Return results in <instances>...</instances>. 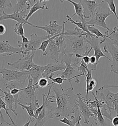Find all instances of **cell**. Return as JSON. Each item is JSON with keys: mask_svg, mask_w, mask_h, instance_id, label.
Returning a JSON list of instances; mask_svg holds the SVG:
<instances>
[{"mask_svg": "<svg viewBox=\"0 0 118 126\" xmlns=\"http://www.w3.org/2000/svg\"><path fill=\"white\" fill-rule=\"evenodd\" d=\"M35 54V52H31L27 56H22L15 62L7 63V65L19 71H28L36 65L33 61Z\"/></svg>", "mask_w": 118, "mask_h": 126, "instance_id": "obj_8", "label": "cell"}, {"mask_svg": "<svg viewBox=\"0 0 118 126\" xmlns=\"http://www.w3.org/2000/svg\"><path fill=\"white\" fill-rule=\"evenodd\" d=\"M44 66L45 70L42 74V78H47L50 74L54 73L55 72L64 71L66 69V65L63 63L57 64L48 63Z\"/></svg>", "mask_w": 118, "mask_h": 126, "instance_id": "obj_19", "label": "cell"}, {"mask_svg": "<svg viewBox=\"0 0 118 126\" xmlns=\"http://www.w3.org/2000/svg\"><path fill=\"white\" fill-rule=\"evenodd\" d=\"M37 85L41 88H44L47 86L51 85L53 83H49L48 79L47 78H41L37 82Z\"/></svg>", "mask_w": 118, "mask_h": 126, "instance_id": "obj_39", "label": "cell"}, {"mask_svg": "<svg viewBox=\"0 0 118 126\" xmlns=\"http://www.w3.org/2000/svg\"><path fill=\"white\" fill-rule=\"evenodd\" d=\"M64 1H66L71 3L74 6V10H75V13L72 15L71 18H73L75 15H77L78 17L80 18V20L82 21H85V18H84V10L82 5L81 4L80 1H79V2H76L74 1V0H66Z\"/></svg>", "mask_w": 118, "mask_h": 126, "instance_id": "obj_24", "label": "cell"}, {"mask_svg": "<svg viewBox=\"0 0 118 126\" xmlns=\"http://www.w3.org/2000/svg\"><path fill=\"white\" fill-rule=\"evenodd\" d=\"M88 34L86 33L82 30L76 27L74 30L66 29L64 35L65 36H86Z\"/></svg>", "mask_w": 118, "mask_h": 126, "instance_id": "obj_30", "label": "cell"}, {"mask_svg": "<svg viewBox=\"0 0 118 126\" xmlns=\"http://www.w3.org/2000/svg\"><path fill=\"white\" fill-rule=\"evenodd\" d=\"M55 38L49 42L46 50L43 53V56H49L50 58L54 60L56 63H58L60 52L58 46L55 44Z\"/></svg>", "mask_w": 118, "mask_h": 126, "instance_id": "obj_18", "label": "cell"}, {"mask_svg": "<svg viewBox=\"0 0 118 126\" xmlns=\"http://www.w3.org/2000/svg\"><path fill=\"white\" fill-rule=\"evenodd\" d=\"M34 119L33 120H31V119H28L27 122H26L25 124L23 126H29L30 124L34 121Z\"/></svg>", "mask_w": 118, "mask_h": 126, "instance_id": "obj_45", "label": "cell"}, {"mask_svg": "<svg viewBox=\"0 0 118 126\" xmlns=\"http://www.w3.org/2000/svg\"><path fill=\"white\" fill-rule=\"evenodd\" d=\"M51 92L55 93V96H49L51 100L55 98L56 101H51V103H56L57 107L54 109V115L57 118L60 117L68 118L79 109L77 104V97L74 92V87H71L62 91L54 85Z\"/></svg>", "mask_w": 118, "mask_h": 126, "instance_id": "obj_1", "label": "cell"}, {"mask_svg": "<svg viewBox=\"0 0 118 126\" xmlns=\"http://www.w3.org/2000/svg\"><path fill=\"white\" fill-rule=\"evenodd\" d=\"M113 30H114V31H115V32H117L118 33V25L117 26H115L114 28L112 29Z\"/></svg>", "mask_w": 118, "mask_h": 126, "instance_id": "obj_47", "label": "cell"}, {"mask_svg": "<svg viewBox=\"0 0 118 126\" xmlns=\"http://www.w3.org/2000/svg\"><path fill=\"white\" fill-rule=\"evenodd\" d=\"M5 53H11L9 54L4 55L2 56H10L15 54H20V50L19 48H15L11 46L8 43V41H0V55Z\"/></svg>", "mask_w": 118, "mask_h": 126, "instance_id": "obj_20", "label": "cell"}, {"mask_svg": "<svg viewBox=\"0 0 118 126\" xmlns=\"http://www.w3.org/2000/svg\"><path fill=\"white\" fill-rule=\"evenodd\" d=\"M59 35H56L55 36H53L52 37H50L48 39L45 40V41H43L42 43V44L41 45L40 47H39V48L38 49V50H41L43 53H44V51L46 50V49L47 48L48 45L49 44V42L51 41L52 40H53V39H54L57 36H58Z\"/></svg>", "mask_w": 118, "mask_h": 126, "instance_id": "obj_38", "label": "cell"}, {"mask_svg": "<svg viewBox=\"0 0 118 126\" xmlns=\"http://www.w3.org/2000/svg\"><path fill=\"white\" fill-rule=\"evenodd\" d=\"M5 124V123L1 122V123H0V126H7V125H6Z\"/></svg>", "mask_w": 118, "mask_h": 126, "instance_id": "obj_49", "label": "cell"}, {"mask_svg": "<svg viewBox=\"0 0 118 126\" xmlns=\"http://www.w3.org/2000/svg\"><path fill=\"white\" fill-rule=\"evenodd\" d=\"M77 102L79 108L80 109L81 114L84 118V123L88 124L89 122L90 117L94 118V115L92 112L90 111L88 106L82 100V96L81 93L77 94Z\"/></svg>", "mask_w": 118, "mask_h": 126, "instance_id": "obj_17", "label": "cell"}, {"mask_svg": "<svg viewBox=\"0 0 118 126\" xmlns=\"http://www.w3.org/2000/svg\"><path fill=\"white\" fill-rule=\"evenodd\" d=\"M26 12L27 11L16 12H14V13L12 14H7L3 11L0 16V22L4 20L10 19L17 21L18 23L23 24L24 25L25 24H28L30 26L31 23L28 21H26L25 19L26 17L28 15V13Z\"/></svg>", "mask_w": 118, "mask_h": 126, "instance_id": "obj_13", "label": "cell"}, {"mask_svg": "<svg viewBox=\"0 0 118 126\" xmlns=\"http://www.w3.org/2000/svg\"><path fill=\"white\" fill-rule=\"evenodd\" d=\"M22 90V88L21 89H16V88H15V89L12 90L10 92V93H11V94H12L13 96H15V95H17L19 94V93H20Z\"/></svg>", "mask_w": 118, "mask_h": 126, "instance_id": "obj_41", "label": "cell"}, {"mask_svg": "<svg viewBox=\"0 0 118 126\" xmlns=\"http://www.w3.org/2000/svg\"><path fill=\"white\" fill-rule=\"evenodd\" d=\"M112 15L114 14L111 11L108 4L103 0L98 5L90 19L86 21V24L89 26H99L107 29V31L111 32L112 30L107 27L106 19L109 16Z\"/></svg>", "mask_w": 118, "mask_h": 126, "instance_id": "obj_4", "label": "cell"}, {"mask_svg": "<svg viewBox=\"0 0 118 126\" xmlns=\"http://www.w3.org/2000/svg\"><path fill=\"white\" fill-rule=\"evenodd\" d=\"M111 72H113V73H114V74H116L118 75V72H116V71H115L114 70H112V69L111 70Z\"/></svg>", "mask_w": 118, "mask_h": 126, "instance_id": "obj_48", "label": "cell"}, {"mask_svg": "<svg viewBox=\"0 0 118 126\" xmlns=\"http://www.w3.org/2000/svg\"><path fill=\"white\" fill-rule=\"evenodd\" d=\"M80 121H78L77 122V123L76 124V125H75V126H81V123H80ZM94 126V122H92V123H91V124L90 125V126Z\"/></svg>", "mask_w": 118, "mask_h": 126, "instance_id": "obj_46", "label": "cell"}, {"mask_svg": "<svg viewBox=\"0 0 118 126\" xmlns=\"http://www.w3.org/2000/svg\"><path fill=\"white\" fill-rule=\"evenodd\" d=\"M0 12H1V13H2V12L1 11V10H0ZM1 15V13H0V15Z\"/></svg>", "mask_w": 118, "mask_h": 126, "instance_id": "obj_50", "label": "cell"}, {"mask_svg": "<svg viewBox=\"0 0 118 126\" xmlns=\"http://www.w3.org/2000/svg\"><path fill=\"white\" fill-rule=\"evenodd\" d=\"M30 26L34 28L44 30L47 33V35L51 37L59 35L62 32L63 25H59L56 20L50 21L48 25L44 26H38L34 25L32 24H31Z\"/></svg>", "mask_w": 118, "mask_h": 126, "instance_id": "obj_11", "label": "cell"}, {"mask_svg": "<svg viewBox=\"0 0 118 126\" xmlns=\"http://www.w3.org/2000/svg\"><path fill=\"white\" fill-rule=\"evenodd\" d=\"M4 85L7 90V92H10L14 89H21L23 88V84L22 82L17 81L3 82Z\"/></svg>", "mask_w": 118, "mask_h": 126, "instance_id": "obj_29", "label": "cell"}, {"mask_svg": "<svg viewBox=\"0 0 118 126\" xmlns=\"http://www.w3.org/2000/svg\"><path fill=\"white\" fill-rule=\"evenodd\" d=\"M28 85L27 86L22 88V90L19 93L18 103L29 105L30 104L38 102L37 96L39 86L37 83L33 84L32 79L30 76L28 77Z\"/></svg>", "mask_w": 118, "mask_h": 126, "instance_id": "obj_5", "label": "cell"}, {"mask_svg": "<svg viewBox=\"0 0 118 126\" xmlns=\"http://www.w3.org/2000/svg\"><path fill=\"white\" fill-rule=\"evenodd\" d=\"M85 37L87 42L89 45H90V47H92V49L94 51V54L93 56H95L96 58L98 63H100V59L102 57L106 58L110 62H112V60L106 56L102 51L98 44V38L95 35L91 36L88 34L85 36Z\"/></svg>", "mask_w": 118, "mask_h": 126, "instance_id": "obj_10", "label": "cell"}, {"mask_svg": "<svg viewBox=\"0 0 118 126\" xmlns=\"http://www.w3.org/2000/svg\"><path fill=\"white\" fill-rule=\"evenodd\" d=\"M45 70V66L36 65L28 71V74L32 79L33 84H36L42 78Z\"/></svg>", "mask_w": 118, "mask_h": 126, "instance_id": "obj_21", "label": "cell"}, {"mask_svg": "<svg viewBox=\"0 0 118 126\" xmlns=\"http://www.w3.org/2000/svg\"><path fill=\"white\" fill-rule=\"evenodd\" d=\"M98 104L99 106L102 114L103 116L105 117L107 119H109L110 122L112 121L113 118L112 117V115L109 114V113L108 112V109L107 108L106 104L103 102V101L101 100H98Z\"/></svg>", "mask_w": 118, "mask_h": 126, "instance_id": "obj_32", "label": "cell"}, {"mask_svg": "<svg viewBox=\"0 0 118 126\" xmlns=\"http://www.w3.org/2000/svg\"><path fill=\"white\" fill-rule=\"evenodd\" d=\"M4 96L0 94V120L1 122L5 123L8 125L17 126L9 113V110L7 108V105L2 100Z\"/></svg>", "mask_w": 118, "mask_h": 126, "instance_id": "obj_15", "label": "cell"}, {"mask_svg": "<svg viewBox=\"0 0 118 126\" xmlns=\"http://www.w3.org/2000/svg\"><path fill=\"white\" fill-rule=\"evenodd\" d=\"M0 92L3 93L4 94L3 98L5 101V103L6 104L7 106L9 109L14 113L15 116H17L18 113L16 111H15L13 109L14 105H15V98L14 96L11 94L10 92L3 91L1 88H0Z\"/></svg>", "mask_w": 118, "mask_h": 126, "instance_id": "obj_23", "label": "cell"}, {"mask_svg": "<svg viewBox=\"0 0 118 126\" xmlns=\"http://www.w3.org/2000/svg\"><path fill=\"white\" fill-rule=\"evenodd\" d=\"M66 18L67 19V21H70V22L72 24L75 25L76 26H77L78 28H79V29H80L82 30L83 32H86V33L88 34L89 35H91L93 36L94 35L90 33L88 30V26L89 25H87L86 24V21H82L80 19L79 20H77L76 21H74L73 20L72 18H71V17H70L69 15H66Z\"/></svg>", "mask_w": 118, "mask_h": 126, "instance_id": "obj_27", "label": "cell"}, {"mask_svg": "<svg viewBox=\"0 0 118 126\" xmlns=\"http://www.w3.org/2000/svg\"><path fill=\"white\" fill-rule=\"evenodd\" d=\"M51 37L48 35H43L38 36L37 34H32L30 35V40L28 43V48L26 50L27 55H29L31 52H35L40 47L43 41Z\"/></svg>", "mask_w": 118, "mask_h": 126, "instance_id": "obj_12", "label": "cell"}, {"mask_svg": "<svg viewBox=\"0 0 118 126\" xmlns=\"http://www.w3.org/2000/svg\"><path fill=\"white\" fill-rule=\"evenodd\" d=\"M46 1L45 0H36L35 3L32 5L30 9L28 15L26 17L25 19L26 21H28L30 18L33 15L34 13L40 9H46L48 10V8L46 4Z\"/></svg>", "mask_w": 118, "mask_h": 126, "instance_id": "obj_22", "label": "cell"}, {"mask_svg": "<svg viewBox=\"0 0 118 126\" xmlns=\"http://www.w3.org/2000/svg\"><path fill=\"white\" fill-rule=\"evenodd\" d=\"M24 24L21 23H16L15 25L14 32L18 36H22L25 34Z\"/></svg>", "mask_w": 118, "mask_h": 126, "instance_id": "obj_35", "label": "cell"}, {"mask_svg": "<svg viewBox=\"0 0 118 126\" xmlns=\"http://www.w3.org/2000/svg\"><path fill=\"white\" fill-rule=\"evenodd\" d=\"M92 95L95 98V100H96L97 103V120L99 122L100 124V126H107V124L105 122V120L104 118L103 115L102 114L100 108L98 104V99L96 98L95 94L94 93L92 92Z\"/></svg>", "mask_w": 118, "mask_h": 126, "instance_id": "obj_31", "label": "cell"}, {"mask_svg": "<svg viewBox=\"0 0 118 126\" xmlns=\"http://www.w3.org/2000/svg\"><path fill=\"white\" fill-rule=\"evenodd\" d=\"M72 54H66L65 55L60 54L59 62L64 63L66 65V69L61 73L58 74V76L62 79H68L72 80L76 79V83H80L78 77L83 76V74H79L77 70V67L78 66L79 59L76 57Z\"/></svg>", "mask_w": 118, "mask_h": 126, "instance_id": "obj_2", "label": "cell"}, {"mask_svg": "<svg viewBox=\"0 0 118 126\" xmlns=\"http://www.w3.org/2000/svg\"><path fill=\"white\" fill-rule=\"evenodd\" d=\"M22 37V43H24V44H26V43H27L29 42V40L28 39V38L27 37H26L25 36V35H23L21 36Z\"/></svg>", "mask_w": 118, "mask_h": 126, "instance_id": "obj_44", "label": "cell"}, {"mask_svg": "<svg viewBox=\"0 0 118 126\" xmlns=\"http://www.w3.org/2000/svg\"><path fill=\"white\" fill-rule=\"evenodd\" d=\"M0 74L3 82L17 81L25 83L29 76L28 71L10 70L3 67H0Z\"/></svg>", "mask_w": 118, "mask_h": 126, "instance_id": "obj_7", "label": "cell"}, {"mask_svg": "<svg viewBox=\"0 0 118 126\" xmlns=\"http://www.w3.org/2000/svg\"><path fill=\"white\" fill-rule=\"evenodd\" d=\"M66 42V54H72L74 56L79 54L83 56H88L92 50V48H88V43L85 36H65Z\"/></svg>", "mask_w": 118, "mask_h": 126, "instance_id": "obj_3", "label": "cell"}, {"mask_svg": "<svg viewBox=\"0 0 118 126\" xmlns=\"http://www.w3.org/2000/svg\"><path fill=\"white\" fill-rule=\"evenodd\" d=\"M79 1L83 8L84 18L85 19H90L94 15L99 3L96 2V0H83Z\"/></svg>", "mask_w": 118, "mask_h": 126, "instance_id": "obj_16", "label": "cell"}, {"mask_svg": "<svg viewBox=\"0 0 118 126\" xmlns=\"http://www.w3.org/2000/svg\"><path fill=\"white\" fill-rule=\"evenodd\" d=\"M17 3L14 6L13 8V12H21L27 11L31 8V5L32 3H28L31 0H17Z\"/></svg>", "mask_w": 118, "mask_h": 126, "instance_id": "obj_25", "label": "cell"}, {"mask_svg": "<svg viewBox=\"0 0 118 126\" xmlns=\"http://www.w3.org/2000/svg\"><path fill=\"white\" fill-rule=\"evenodd\" d=\"M45 126V125H44V126Z\"/></svg>", "mask_w": 118, "mask_h": 126, "instance_id": "obj_52", "label": "cell"}, {"mask_svg": "<svg viewBox=\"0 0 118 126\" xmlns=\"http://www.w3.org/2000/svg\"><path fill=\"white\" fill-rule=\"evenodd\" d=\"M103 47L104 51L110 54L112 64L111 65L112 70L118 72V48L114 45L108 42H105Z\"/></svg>", "mask_w": 118, "mask_h": 126, "instance_id": "obj_14", "label": "cell"}, {"mask_svg": "<svg viewBox=\"0 0 118 126\" xmlns=\"http://www.w3.org/2000/svg\"><path fill=\"white\" fill-rule=\"evenodd\" d=\"M98 126H100V125H98Z\"/></svg>", "mask_w": 118, "mask_h": 126, "instance_id": "obj_51", "label": "cell"}, {"mask_svg": "<svg viewBox=\"0 0 118 126\" xmlns=\"http://www.w3.org/2000/svg\"><path fill=\"white\" fill-rule=\"evenodd\" d=\"M108 37L107 38L105 42L111 43L118 48V33L114 30H112L110 33L108 34Z\"/></svg>", "mask_w": 118, "mask_h": 126, "instance_id": "obj_33", "label": "cell"}, {"mask_svg": "<svg viewBox=\"0 0 118 126\" xmlns=\"http://www.w3.org/2000/svg\"><path fill=\"white\" fill-rule=\"evenodd\" d=\"M104 1L108 4V7L109 8L111 11L114 14V15H115L118 20V16L116 12V8L114 3V0H105Z\"/></svg>", "mask_w": 118, "mask_h": 126, "instance_id": "obj_36", "label": "cell"}, {"mask_svg": "<svg viewBox=\"0 0 118 126\" xmlns=\"http://www.w3.org/2000/svg\"><path fill=\"white\" fill-rule=\"evenodd\" d=\"M11 0H0V9L3 11L4 9L6 8H11L13 7Z\"/></svg>", "mask_w": 118, "mask_h": 126, "instance_id": "obj_37", "label": "cell"}, {"mask_svg": "<svg viewBox=\"0 0 118 126\" xmlns=\"http://www.w3.org/2000/svg\"><path fill=\"white\" fill-rule=\"evenodd\" d=\"M54 85L55 84H53L49 86V89L47 95L46 94H42L43 102L44 103V107L36 119L35 124L37 126H43L49 119L53 118L54 109L55 107L52 106L50 105V104L51 103V100H49L48 97L50 93H51V90Z\"/></svg>", "mask_w": 118, "mask_h": 126, "instance_id": "obj_6", "label": "cell"}, {"mask_svg": "<svg viewBox=\"0 0 118 126\" xmlns=\"http://www.w3.org/2000/svg\"><path fill=\"white\" fill-rule=\"evenodd\" d=\"M112 122L113 125L114 126H118V116H115L114 118H113L112 121L111 122Z\"/></svg>", "mask_w": 118, "mask_h": 126, "instance_id": "obj_43", "label": "cell"}, {"mask_svg": "<svg viewBox=\"0 0 118 126\" xmlns=\"http://www.w3.org/2000/svg\"><path fill=\"white\" fill-rule=\"evenodd\" d=\"M113 105L114 107V110L116 111L117 116H118V92L116 93H114Z\"/></svg>", "mask_w": 118, "mask_h": 126, "instance_id": "obj_40", "label": "cell"}, {"mask_svg": "<svg viewBox=\"0 0 118 126\" xmlns=\"http://www.w3.org/2000/svg\"><path fill=\"white\" fill-rule=\"evenodd\" d=\"M78 66L77 67V70L79 74H83L84 77L85 78L87 74V69L88 68V66L81 59V61L79 62Z\"/></svg>", "mask_w": 118, "mask_h": 126, "instance_id": "obj_34", "label": "cell"}, {"mask_svg": "<svg viewBox=\"0 0 118 126\" xmlns=\"http://www.w3.org/2000/svg\"><path fill=\"white\" fill-rule=\"evenodd\" d=\"M6 28L5 26L2 24H0V35H3L6 33Z\"/></svg>", "mask_w": 118, "mask_h": 126, "instance_id": "obj_42", "label": "cell"}, {"mask_svg": "<svg viewBox=\"0 0 118 126\" xmlns=\"http://www.w3.org/2000/svg\"><path fill=\"white\" fill-rule=\"evenodd\" d=\"M114 93H112L108 88H103L101 87L96 91V96L98 100L103 101L106 104L109 113L111 115L112 110H114L113 105V100L114 97Z\"/></svg>", "mask_w": 118, "mask_h": 126, "instance_id": "obj_9", "label": "cell"}, {"mask_svg": "<svg viewBox=\"0 0 118 126\" xmlns=\"http://www.w3.org/2000/svg\"><path fill=\"white\" fill-rule=\"evenodd\" d=\"M88 30L89 32L90 33L94 35L96 37L99 38V37L103 38L102 39H101L100 42V45H102L105 42L107 38L108 37V34L109 32L108 31H107L105 32V34L102 33L99 29L95 27V26H88Z\"/></svg>", "mask_w": 118, "mask_h": 126, "instance_id": "obj_26", "label": "cell"}, {"mask_svg": "<svg viewBox=\"0 0 118 126\" xmlns=\"http://www.w3.org/2000/svg\"><path fill=\"white\" fill-rule=\"evenodd\" d=\"M18 105L21 107L22 110H26L27 113L29 115L28 119H31L34 118V113L38 108L40 107L38 102L30 104L29 105H25L20 103H18Z\"/></svg>", "mask_w": 118, "mask_h": 126, "instance_id": "obj_28", "label": "cell"}]
</instances>
